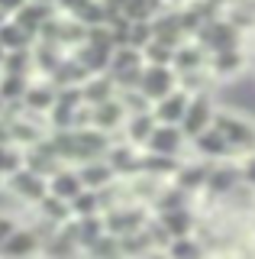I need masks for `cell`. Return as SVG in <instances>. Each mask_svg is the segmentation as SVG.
Listing matches in <instances>:
<instances>
[{
	"label": "cell",
	"instance_id": "31",
	"mask_svg": "<svg viewBox=\"0 0 255 259\" xmlns=\"http://www.w3.org/2000/svg\"><path fill=\"white\" fill-rule=\"evenodd\" d=\"M0 113H4V97H0Z\"/></svg>",
	"mask_w": 255,
	"mask_h": 259
},
{
	"label": "cell",
	"instance_id": "27",
	"mask_svg": "<svg viewBox=\"0 0 255 259\" xmlns=\"http://www.w3.org/2000/svg\"><path fill=\"white\" fill-rule=\"evenodd\" d=\"M13 230H17V221H13V217H4V214H0V246H4V240L10 237Z\"/></svg>",
	"mask_w": 255,
	"mask_h": 259
},
{
	"label": "cell",
	"instance_id": "17",
	"mask_svg": "<svg viewBox=\"0 0 255 259\" xmlns=\"http://www.w3.org/2000/svg\"><path fill=\"white\" fill-rule=\"evenodd\" d=\"M55 101H58V91L52 84H29L26 94H23V104H26L29 113H42V110H52Z\"/></svg>",
	"mask_w": 255,
	"mask_h": 259
},
{
	"label": "cell",
	"instance_id": "16",
	"mask_svg": "<svg viewBox=\"0 0 255 259\" xmlns=\"http://www.w3.org/2000/svg\"><path fill=\"white\" fill-rule=\"evenodd\" d=\"M81 188H84L81 175L71 172V168H55L52 178H49V191H52V194H58V198H65V201H71Z\"/></svg>",
	"mask_w": 255,
	"mask_h": 259
},
{
	"label": "cell",
	"instance_id": "4",
	"mask_svg": "<svg viewBox=\"0 0 255 259\" xmlns=\"http://www.w3.org/2000/svg\"><path fill=\"white\" fill-rule=\"evenodd\" d=\"M178 88V71L171 65H142V75H139V91L149 97V101H158L168 91Z\"/></svg>",
	"mask_w": 255,
	"mask_h": 259
},
{
	"label": "cell",
	"instance_id": "6",
	"mask_svg": "<svg viewBox=\"0 0 255 259\" xmlns=\"http://www.w3.org/2000/svg\"><path fill=\"white\" fill-rule=\"evenodd\" d=\"M207 175H210V162L201 159V156H190V159H181V165H178V172H174L171 182L178 185V188H184L187 194L201 198L204 188H207Z\"/></svg>",
	"mask_w": 255,
	"mask_h": 259
},
{
	"label": "cell",
	"instance_id": "23",
	"mask_svg": "<svg viewBox=\"0 0 255 259\" xmlns=\"http://www.w3.org/2000/svg\"><path fill=\"white\" fill-rule=\"evenodd\" d=\"M26 88H29L26 75H10V71H7V75L0 78V97H4V101H17V97L26 94Z\"/></svg>",
	"mask_w": 255,
	"mask_h": 259
},
{
	"label": "cell",
	"instance_id": "22",
	"mask_svg": "<svg viewBox=\"0 0 255 259\" xmlns=\"http://www.w3.org/2000/svg\"><path fill=\"white\" fill-rule=\"evenodd\" d=\"M39 204H42V217L45 221H55V224H65L68 217H71V210L65 207V198H58V194H45L42 201H39Z\"/></svg>",
	"mask_w": 255,
	"mask_h": 259
},
{
	"label": "cell",
	"instance_id": "15",
	"mask_svg": "<svg viewBox=\"0 0 255 259\" xmlns=\"http://www.w3.org/2000/svg\"><path fill=\"white\" fill-rule=\"evenodd\" d=\"M78 175H81L84 188H94V191H97V188H107V185L116 178V172L110 168V162H107V159H87Z\"/></svg>",
	"mask_w": 255,
	"mask_h": 259
},
{
	"label": "cell",
	"instance_id": "24",
	"mask_svg": "<svg viewBox=\"0 0 255 259\" xmlns=\"http://www.w3.org/2000/svg\"><path fill=\"white\" fill-rule=\"evenodd\" d=\"M29 39H26V29H20L17 23H0V46L7 49V52H13V49H23Z\"/></svg>",
	"mask_w": 255,
	"mask_h": 259
},
{
	"label": "cell",
	"instance_id": "8",
	"mask_svg": "<svg viewBox=\"0 0 255 259\" xmlns=\"http://www.w3.org/2000/svg\"><path fill=\"white\" fill-rule=\"evenodd\" d=\"M155 221L165 227V233L174 240V237H190V233H197V224H201V214H197L194 207H171V210H158Z\"/></svg>",
	"mask_w": 255,
	"mask_h": 259
},
{
	"label": "cell",
	"instance_id": "26",
	"mask_svg": "<svg viewBox=\"0 0 255 259\" xmlns=\"http://www.w3.org/2000/svg\"><path fill=\"white\" fill-rule=\"evenodd\" d=\"M239 175H242V185H249V188L255 191V152L239 156Z\"/></svg>",
	"mask_w": 255,
	"mask_h": 259
},
{
	"label": "cell",
	"instance_id": "21",
	"mask_svg": "<svg viewBox=\"0 0 255 259\" xmlns=\"http://www.w3.org/2000/svg\"><path fill=\"white\" fill-rule=\"evenodd\" d=\"M142 59H146V65H171V59H174V46L158 42V39H149V42L142 46Z\"/></svg>",
	"mask_w": 255,
	"mask_h": 259
},
{
	"label": "cell",
	"instance_id": "5",
	"mask_svg": "<svg viewBox=\"0 0 255 259\" xmlns=\"http://www.w3.org/2000/svg\"><path fill=\"white\" fill-rule=\"evenodd\" d=\"M146 149L162 156H187V136L181 133L178 123H155L152 136L146 140Z\"/></svg>",
	"mask_w": 255,
	"mask_h": 259
},
{
	"label": "cell",
	"instance_id": "33",
	"mask_svg": "<svg viewBox=\"0 0 255 259\" xmlns=\"http://www.w3.org/2000/svg\"><path fill=\"white\" fill-rule=\"evenodd\" d=\"M0 182H4V175H0Z\"/></svg>",
	"mask_w": 255,
	"mask_h": 259
},
{
	"label": "cell",
	"instance_id": "20",
	"mask_svg": "<svg viewBox=\"0 0 255 259\" xmlns=\"http://www.w3.org/2000/svg\"><path fill=\"white\" fill-rule=\"evenodd\" d=\"M71 214L75 217H91V214H100V198L94 188H81L71 198Z\"/></svg>",
	"mask_w": 255,
	"mask_h": 259
},
{
	"label": "cell",
	"instance_id": "12",
	"mask_svg": "<svg viewBox=\"0 0 255 259\" xmlns=\"http://www.w3.org/2000/svg\"><path fill=\"white\" fill-rule=\"evenodd\" d=\"M187 101H190V94L184 91V88L168 91L165 97H158V101L152 104L155 120L158 123H181V117H184V110H187Z\"/></svg>",
	"mask_w": 255,
	"mask_h": 259
},
{
	"label": "cell",
	"instance_id": "18",
	"mask_svg": "<svg viewBox=\"0 0 255 259\" xmlns=\"http://www.w3.org/2000/svg\"><path fill=\"white\" fill-rule=\"evenodd\" d=\"M116 91V84H113V78L103 71V78L97 75L94 81H81V101L84 104H97V101H107V97H113Z\"/></svg>",
	"mask_w": 255,
	"mask_h": 259
},
{
	"label": "cell",
	"instance_id": "32",
	"mask_svg": "<svg viewBox=\"0 0 255 259\" xmlns=\"http://www.w3.org/2000/svg\"><path fill=\"white\" fill-rule=\"evenodd\" d=\"M4 16H7V13H4V10H0V23H4Z\"/></svg>",
	"mask_w": 255,
	"mask_h": 259
},
{
	"label": "cell",
	"instance_id": "30",
	"mask_svg": "<svg viewBox=\"0 0 255 259\" xmlns=\"http://www.w3.org/2000/svg\"><path fill=\"white\" fill-rule=\"evenodd\" d=\"M4 55H7V49H4V46H0V65H4Z\"/></svg>",
	"mask_w": 255,
	"mask_h": 259
},
{
	"label": "cell",
	"instance_id": "13",
	"mask_svg": "<svg viewBox=\"0 0 255 259\" xmlns=\"http://www.w3.org/2000/svg\"><path fill=\"white\" fill-rule=\"evenodd\" d=\"M155 113L152 110H142V113H130L126 117V123H123V130H126V143H133V146H139V149H146V140L152 136V130H155Z\"/></svg>",
	"mask_w": 255,
	"mask_h": 259
},
{
	"label": "cell",
	"instance_id": "7",
	"mask_svg": "<svg viewBox=\"0 0 255 259\" xmlns=\"http://www.w3.org/2000/svg\"><path fill=\"white\" fill-rule=\"evenodd\" d=\"M187 149L194 152V156L207 159V162H217V159H229V156H233L229 143L223 140V133H220L217 126H207V130H201V133H197L194 140L187 143ZM233 159H236V156H233Z\"/></svg>",
	"mask_w": 255,
	"mask_h": 259
},
{
	"label": "cell",
	"instance_id": "1",
	"mask_svg": "<svg viewBox=\"0 0 255 259\" xmlns=\"http://www.w3.org/2000/svg\"><path fill=\"white\" fill-rule=\"evenodd\" d=\"M213 126L223 133V140L229 143L236 159L245 156V152H255V117L252 113H242L236 107H217Z\"/></svg>",
	"mask_w": 255,
	"mask_h": 259
},
{
	"label": "cell",
	"instance_id": "11",
	"mask_svg": "<svg viewBox=\"0 0 255 259\" xmlns=\"http://www.w3.org/2000/svg\"><path fill=\"white\" fill-rule=\"evenodd\" d=\"M207 59H210V52L197 42L194 36H187L181 46H174V59H171V68L178 71V75H184V71H197V68H207Z\"/></svg>",
	"mask_w": 255,
	"mask_h": 259
},
{
	"label": "cell",
	"instance_id": "29",
	"mask_svg": "<svg viewBox=\"0 0 255 259\" xmlns=\"http://www.w3.org/2000/svg\"><path fill=\"white\" fill-rule=\"evenodd\" d=\"M33 4H49L52 7V4H58V0H33Z\"/></svg>",
	"mask_w": 255,
	"mask_h": 259
},
{
	"label": "cell",
	"instance_id": "28",
	"mask_svg": "<svg viewBox=\"0 0 255 259\" xmlns=\"http://www.w3.org/2000/svg\"><path fill=\"white\" fill-rule=\"evenodd\" d=\"M23 4H26V0H0V10L4 13H17Z\"/></svg>",
	"mask_w": 255,
	"mask_h": 259
},
{
	"label": "cell",
	"instance_id": "2",
	"mask_svg": "<svg viewBox=\"0 0 255 259\" xmlns=\"http://www.w3.org/2000/svg\"><path fill=\"white\" fill-rule=\"evenodd\" d=\"M252 68V55H249V46H229V49H217L210 52L207 59V71L213 75L217 84H229V81L242 78L245 71Z\"/></svg>",
	"mask_w": 255,
	"mask_h": 259
},
{
	"label": "cell",
	"instance_id": "9",
	"mask_svg": "<svg viewBox=\"0 0 255 259\" xmlns=\"http://www.w3.org/2000/svg\"><path fill=\"white\" fill-rule=\"evenodd\" d=\"M126 117H130V113H126V107H123V101H119V97H107V101L91 104V126L103 130V133L123 130Z\"/></svg>",
	"mask_w": 255,
	"mask_h": 259
},
{
	"label": "cell",
	"instance_id": "14",
	"mask_svg": "<svg viewBox=\"0 0 255 259\" xmlns=\"http://www.w3.org/2000/svg\"><path fill=\"white\" fill-rule=\"evenodd\" d=\"M4 256H29V253H42V240L36 230H13L0 246Z\"/></svg>",
	"mask_w": 255,
	"mask_h": 259
},
{
	"label": "cell",
	"instance_id": "34",
	"mask_svg": "<svg viewBox=\"0 0 255 259\" xmlns=\"http://www.w3.org/2000/svg\"><path fill=\"white\" fill-rule=\"evenodd\" d=\"M252 39H255V36H252Z\"/></svg>",
	"mask_w": 255,
	"mask_h": 259
},
{
	"label": "cell",
	"instance_id": "25",
	"mask_svg": "<svg viewBox=\"0 0 255 259\" xmlns=\"http://www.w3.org/2000/svg\"><path fill=\"white\" fill-rule=\"evenodd\" d=\"M17 168H23V156H20V149H13V146H4L0 143V175H13Z\"/></svg>",
	"mask_w": 255,
	"mask_h": 259
},
{
	"label": "cell",
	"instance_id": "3",
	"mask_svg": "<svg viewBox=\"0 0 255 259\" xmlns=\"http://www.w3.org/2000/svg\"><path fill=\"white\" fill-rule=\"evenodd\" d=\"M217 97H213V91H201V94H190V101H187V110H184V117H181V133L187 136V143L194 140L201 130L207 126H213V113H217Z\"/></svg>",
	"mask_w": 255,
	"mask_h": 259
},
{
	"label": "cell",
	"instance_id": "19",
	"mask_svg": "<svg viewBox=\"0 0 255 259\" xmlns=\"http://www.w3.org/2000/svg\"><path fill=\"white\" fill-rule=\"evenodd\" d=\"M165 253H168V256H204L207 246L201 243L197 233H190V237H174V240H168Z\"/></svg>",
	"mask_w": 255,
	"mask_h": 259
},
{
	"label": "cell",
	"instance_id": "10",
	"mask_svg": "<svg viewBox=\"0 0 255 259\" xmlns=\"http://www.w3.org/2000/svg\"><path fill=\"white\" fill-rule=\"evenodd\" d=\"M10 191L23 201H42L49 194V182L45 175H39L36 168H17L10 175Z\"/></svg>",
	"mask_w": 255,
	"mask_h": 259
}]
</instances>
